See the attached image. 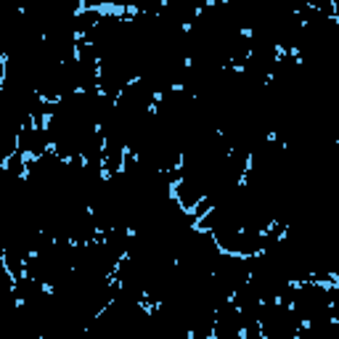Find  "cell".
Returning a JSON list of instances; mask_svg holds the SVG:
<instances>
[{
  "label": "cell",
  "instance_id": "1",
  "mask_svg": "<svg viewBox=\"0 0 339 339\" xmlns=\"http://www.w3.org/2000/svg\"><path fill=\"white\" fill-rule=\"evenodd\" d=\"M228 318H233V323H241V313L239 310H233V315H228ZM228 321H225V315H220L217 313V318H215V329H223ZM228 331H233V334H239V326H228Z\"/></svg>",
  "mask_w": 339,
  "mask_h": 339
}]
</instances>
